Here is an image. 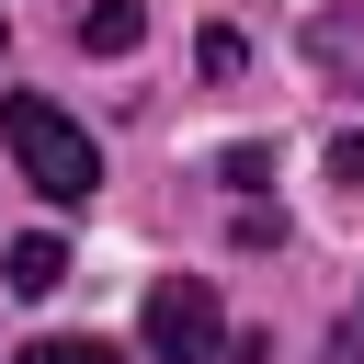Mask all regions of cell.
<instances>
[{"instance_id": "obj_1", "label": "cell", "mask_w": 364, "mask_h": 364, "mask_svg": "<svg viewBox=\"0 0 364 364\" xmlns=\"http://www.w3.org/2000/svg\"><path fill=\"white\" fill-rule=\"evenodd\" d=\"M0 136H11V159H23V182H34L46 205H91V193H102V148H91L57 102L11 91V102H0Z\"/></svg>"}, {"instance_id": "obj_2", "label": "cell", "mask_w": 364, "mask_h": 364, "mask_svg": "<svg viewBox=\"0 0 364 364\" xmlns=\"http://www.w3.org/2000/svg\"><path fill=\"white\" fill-rule=\"evenodd\" d=\"M136 330H148V353H159V364H205V353L228 341V307H216V284H205V273H159Z\"/></svg>"}, {"instance_id": "obj_3", "label": "cell", "mask_w": 364, "mask_h": 364, "mask_svg": "<svg viewBox=\"0 0 364 364\" xmlns=\"http://www.w3.org/2000/svg\"><path fill=\"white\" fill-rule=\"evenodd\" d=\"M0 284H11V296H57V284H68V250L34 228V239H11V250H0Z\"/></svg>"}, {"instance_id": "obj_4", "label": "cell", "mask_w": 364, "mask_h": 364, "mask_svg": "<svg viewBox=\"0 0 364 364\" xmlns=\"http://www.w3.org/2000/svg\"><path fill=\"white\" fill-rule=\"evenodd\" d=\"M307 57H318L330 80L364 91V11H318V23H307Z\"/></svg>"}, {"instance_id": "obj_5", "label": "cell", "mask_w": 364, "mask_h": 364, "mask_svg": "<svg viewBox=\"0 0 364 364\" xmlns=\"http://www.w3.org/2000/svg\"><path fill=\"white\" fill-rule=\"evenodd\" d=\"M136 34H148V11H136V0H91V11H80V46H91V57H125Z\"/></svg>"}, {"instance_id": "obj_6", "label": "cell", "mask_w": 364, "mask_h": 364, "mask_svg": "<svg viewBox=\"0 0 364 364\" xmlns=\"http://www.w3.org/2000/svg\"><path fill=\"white\" fill-rule=\"evenodd\" d=\"M11 364H125L114 341H80V330H57V341H23Z\"/></svg>"}, {"instance_id": "obj_7", "label": "cell", "mask_w": 364, "mask_h": 364, "mask_svg": "<svg viewBox=\"0 0 364 364\" xmlns=\"http://www.w3.org/2000/svg\"><path fill=\"white\" fill-rule=\"evenodd\" d=\"M216 171H228V182H239V193H262V182H273V148H228V159H216Z\"/></svg>"}, {"instance_id": "obj_8", "label": "cell", "mask_w": 364, "mask_h": 364, "mask_svg": "<svg viewBox=\"0 0 364 364\" xmlns=\"http://www.w3.org/2000/svg\"><path fill=\"white\" fill-rule=\"evenodd\" d=\"M330 182H353V193H364V136H341V148H330Z\"/></svg>"}]
</instances>
